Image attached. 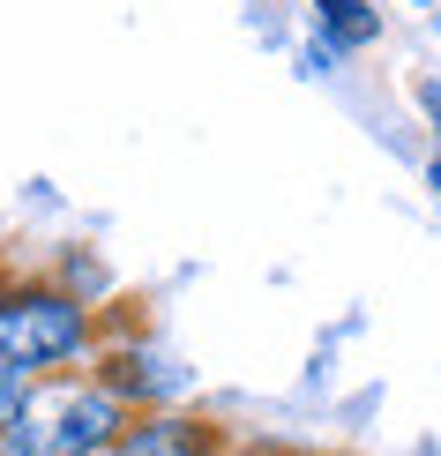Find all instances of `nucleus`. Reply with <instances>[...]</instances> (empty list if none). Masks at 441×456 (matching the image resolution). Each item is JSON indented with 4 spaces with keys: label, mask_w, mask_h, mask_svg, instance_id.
Here are the masks:
<instances>
[{
    "label": "nucleus",
    "mask_w": 441,
    "mask_h": 456,
    "mask_svg": "<svg viewBox=\"0 0 441 456\" xmlns=\"http://www.w3.org/2000/svg\"><path fill=\"white\" fill-rule=\"evenodd\" d=\"M135 411L112 396L98 374H53V382L30 389L15 434L0 442V456H105L127 434Z\"/></svg>",
    "instance_id": "nucleus-2"
},
{
    "label": "nucleus",
    "mask_w": 441,
    "mask_h": 456,
    "mask_svg": "<svg viewBox=\"0 0 441 456\" xmlns=\"http://www.w3.org/2000/svg\"><path fill=\"white\" fill-rule=\"evenodd\" d=\"M98 345V322L61 284H8L0 292V374L15 382H53V374L83 367Z\"/></svg>",
    "instance_id": "nucleus-1"
},
{
    "label": "nucleus",
    "mask_w": 441,
    "mask_h": 456,
    "mask_svg": "<svg viewBox=\"0 0 441 456\" xmlns=\"http://www.w3.org/2000/svg\"><path fill=\"white\" fill-rule=\"evenodd\" d=\"M314 15H322V45H330V53H359V45L381 37L367 0H314Z\"/></svg>",
    "instance_id": "nucleus-4"
},
{
    "label": "nucleus",
    "mask_w": 441,
    "mask_h": 456,
    "mask_svg": "<svg viewBox=\"0 0 441 456\" xmlns=\"http://www.w3.org/2000/svg\"><path fill=\"white\" fill-rule=\"evenodd\" d=\"M30 389H37V382H15V374H0V442L15 434V419H23V404H30Z\"/></svg>",
    "instance_id": "nucleus-5"
},
{
    "label": "nucleus",
    "mask_w": 441,
    "mask_h": 456,
    "mask_svg": "<svg viewBox=\"0 0 441 456\" xmlns=\"http://www.w3.org/2000/svg\"><path fill=\"white\" fill-rule=\"evenodd\" d=\"M427 187H434V195H441V158H434V165H427Z\"/></svg>",
    "instance_id": "nucleus-7"
},
{
    "label": "nucleus",
    "mask_w": 441,
    "mask_h": 456,
    "mask_svg": "<svg viewBox=\"0 0 441 456\" xmlns=\"http://www.w3.org/2000/svg\"><path fill=\"white\" fill-rule=\"evenodd\" d=\"M412 8H434V0H412Z\"/></svg>",
    "instance_id": "nucleus-9"
},
{
    "label": "nucleus",
    "mask_w": 441,
    "mask_h": 456,
    "mask_svg": "<svg viewBox=\"0 0 441 456\" xmlns=\"http://www.w3.org/2000/svg\"><path fill=\"white\" fill-rule=\"evenodd\" d=\"M419 112H427V120H434V135H441V83H434V75L419 83Z\"/></svg>",
    "instance_id": "nucleus-6"
},
{
    "label": "nucleus",
    "mask_w": 441,
    "mask_h": 456,
    "mask_svg": "<svg viewBox=\"0 0 441 456\" xmlns=\"http://www.w3.org/2000/svg\"><path fill=\"white\" fill-rule=\"evenodd\" d=\"M217 427L209 419H187V411H135L127 434L112 442L105 456H217Z\"/></svg>",
    "instance_id": "nucleus-3"
},
{
    "label": "nucleus",
    "mask_w": 441,
    "mask_h": 456,
    "mask_svg": "<svg viewBox=\"0 0 441 456\" xmlns=\"http://www.w3.org/2000/svg\"><path fill=\"white\" fill-rule=\"evenodd\" d=\"M217 456H270V449H217Z\"/></svg>",
    "instance_id": "nucleus-8"
}]
</instances>
